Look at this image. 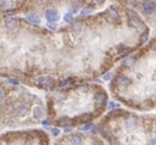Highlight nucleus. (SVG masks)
I'll return each instance as SVG.
<instances>
[{
  "mask_svg": "<svg viewBox=\"0 0 156 145\" xmlns=\"http://www.w3.org/2000/svg\"><path fill=\"white\" fill-rule=\"evenodd\" d=\"M46 17H47V20H48L49 22H57L60 16L58 15V12L56 10L49 9V10L46 11Z\"/></svg>",
  "mask_w": 156,
  "mask_h": 145,
  "instance_id": "obj_1",
  "label": "nucleus"
},
{
  "mask_svg": "<svg viewBox=\"0 0 156 145\" xmlns=\"http://www.w3.org/2000/svg\"><path fill=\"white\" fill-rule=\"evenodd\" d=\"M155 9H156V3H154V1H146L143 4V12L146 14V15L151 14Z\"/></svg>",
  "mask_w": 156,
  "mask_h": 145,
  "instance_id": "obj_2",
  "label": "nucleus"
},
{
  "mask_svg": "<svg viewBox=\"0 0 156 145\" xmlns=\"http://www.w3.org/2000/svg\"><path fill=\"white\" fill-rule=\"evenodd\" d=\"M129 25L133 26V27H135V29H138V27L143 26L144 24L141 22V20L137 16V14H133V15L129 16Z\"/></svg>",
  "mask_w": 156,
  "mask_h": 145,
  "instance_id": "obj_3",
  "label": "nucleus"
},
{
  "mask_svg": "<svg viewBox=\"0 0 156 145\" xmlns=\"http://www.w3.org/2000/svg\"><path fill=\"white\" fill-rule=\"evenodd\" d=\"M38 82L39 84H42L44 86H51L52 84H54V80L49 76H42V78H39L38 79Z\"/></svg>",
  "mask_w": 156,
  "mask_h": 145,
  "instance_id": "obj_4",
  "label": "nucleus"
},
{
  "mask_svg": "<svg viewBox=\"0 0 156 145\" xmlns=\"http://www.w3.org/2000/svg\"><path fill=\"white\" fill-rule=\"evenodd\" d=\"M70 141H71V145H81V143H83V138H81V135H79V134L71 135Z\"/></svg>",
  "mask_w": 156,
  "mask_h": 145,
  "instance_id": "obj_5",
  "label": "nucleus"
},
{
  "mask_svg": "<svg viewBox=\"0 0 156 145\" xmlns=\"http://www.w3.org/2000/svg\"><path fill=\"white\" fill-rule=\"evenodd\" d=\"M16 24H17L16 19H6L5 20V25H6V27H8L9 30H14V29H15Z\"/></svg>",
  "mask_w": 156,
  "mask_h": 145,
  "instance_id": "obj_6",
  "label": "nucleus"
},
{
  "mask_svg": "<svg viewBox=\"0 0 156 145\" xmlns=\"http://www.w3.org/2000/svg\"><path fill=\"white\" fill-rule=\"evenodd\" d=\"M137 126V118H135L134 116H129V118L127 119V127L129 129H133Z\"/></svg>",
  "mask_w": 156,
  "mask_h": 145,
  "instance_id": "obj_7",
  "label": "nucleus"
},
{
  "mask_svg": "<svg viewBox=\"0 0 156 145\" xmlns=\"http://www.w3.org/2000/svg\"><path fill=\"white\" fill-rule=\"evenodd\" d=\"M116 82H117V84H119V85H122V86H128V85L130 84V80L128 79V78H125V76H119L116 80Z\"/></svg>",
  "mask_w": 156,
  "mask_h": 145,
  "instance_id": "obj_8",
  "label": "nucleus"
},
{
  "mask_svg": "<svg viewBox=\"0 0 156 145\" xmlns=\"http://www.w3.org/2000/svg\"><path fill=\"white\" fill-rule=\"evenodd\" d=\"M105 102H106V95L102 94V92H101V94H97V95H96V103H97V105H98V106H102Z\"/></svg>",
  "mask_w": 156,
  "mask_h": 145,
  "instance_id": "obj_9",
  "label": "nucleus"
},
{
  "mask_svg": "<svg viewBox=\"0 0 156 145\" xmlns=\"http://www.w3.org/2000/svg\"><path fill=\"white\" fill-rule=\"evenodd\" d=\"M108 14H110V19L112 20L113 22H116L119 20V16H118V12L114 10V9H110V11H108Z\"/></svg>",
  "mask_w": 156,
  "mask_h": 145,
  "instance_id": "obj_10",
  "label": "nucleus"
},
{
  "mask_svg": "<svg viewBox=\"0 0 156 145\" xmlns=\"http://www.w3.org/2000/svg\"><path fill=\"white\" fill-rule=\"evenodd\" d=\"M27 19H28L31 22L36 24V25H38L41 22V19L38 17V15H35V14H30V15H27Z\"/></svg>",
  "mask_w": 156,
  "mask_h": 145,
  "instance_id": "obj_11",
  "label": "nucleus"
},
{
  "mask_svg": "<svg viewBox=\"0 0 156 145\" xmlns=\"http://www.w3.org/2000/svg\"><path fill=\"white\" fill-rule=\"evenodd\" d=\"M33 116H35L36 119L42 118V108H41V107H35V109H33Z\"/></svg>",
  "mask_w": 156,
  "mask_h": 145,
  "instance_id": "obj_12",
  "label": "nucleus"
},
{
  "mask_svg": "<svg viewBox=\"0 0 156 145\" xmlns=\"http://www.w3.org/2000/svg\"><path fill=\"white\" fill-rule=\"evenodd\" d=\"M73 20H74V16L71 15V14H66V15H64V21L65 22H73Z\"/></svg>",
  "mask_w": 156,
  "mask_h": 145,
  "instance_id": "obj_13",
  "label": "nucleus"
},
{
  "mask_svg": "<svg viewBox=\"0 0 156 145\" xmlns=\"http://www.w3.org/2000/svg\"><path fill=\"white\" fill-rule=\"evenodd\" d=\"M133 63H134V59H133V58H127V59L123 60V64H124L125 66H130Z\"/></svg>",
  "mask_w": 156,
  "mask_h": 145,
  "instance_id": "obj_14",
  "label": "nucleus"
},
{
  "mask_svg": "<svg viewBox=\"0 0 156 145\" xmlns=\"http://www.w3.org/2000/svg\"><path fill=\"white\" fill-rule=\"evenodd\" d=\"M26 109H27V108H26L25 106H20V107L17 108V112H19L20 116H24V114L26 113Z\"/></svg>",
  "mask_w": 156,
  "mask_h": 145,
  "instance_id": "obj_15",
  "label": "nucleus"
},
{
  "mask_svg": "<svg viewBox=\"0 0 156 145\" xmlns=\"http://www.w3.org/2000/svg\"><path fill=\"white\" fill-rule=\"evenodd\" d=\"M89 129H92L91 124H86V126H81L80 127V130H84V132H86V130H89Z\"/></svg>",
  "mask_w": 156,
  "mask_h": 145,
  "instance_id": "obj_16",
  "label": "nucleus"
},
{
  "mask_svg": "<svg viewBox=\"0 0 156 145\" xmlns=\"http://www.w3.org/2000/svg\"><path fill=\"white\" fill-rule=\"evenodd\" d=\"M73 29H74V31H75V32H79V30L81 29V24H80V22L74 24V25H73Z\"/></svg>",
  "mask_w": 156,
  "mask_h": 145,
  "instance_id": "obj_17",
  "label": "nucleus"
},
{
  "mask_svg": "<svg viewBox=\"0 0 156 145\" xmlns=\"http://www.w3.org/2000/svg\"><path fill=\"white\" fill-rule=\"evenodd\" d=\"M91 12H92V10L90 8H86L84 10H81V15H87V14H91Z\"/></svg>",
  "mask_w": 156,
  "mask_h": 145,
  "instance_id": "obj_18",
  "label": "nucleus"
},
{
  "mask_svg": "<svg viewBox=\"0 0 156 145\" xmlns=\"http://www.w3.org/2000/svg\"><path fill=\"white\" fill-rule=\"evenodd\" d=\"M71 82V79H66V80H63L62 82H60V86H66V85H69Z\"/></svg>",
  "mask_w": 156,
  "mask_h": 145,
  "instance_id": "obj_19",
  "label": "nucleus"
},
{
  "mask_svg": "<svg viewBox=\"0 0 156 145\" xmlns=\"http://www.w3.org/2000/svg\"><path fill=\"white\" fill-rule=\"evenodd\" d=\"M48 27L51 30H57V24L56 22H48Z\"/></svg>",
  "mask_w": 156,
  "mask_h": 145,
  "instance_id": "obj_20",
  "label": "nucleus"
},
{
  "mask_svg": "<svg viewBox=\"0 0 156 145\" xmlns=\"http://www.w3.org/2000/svg\"><path fill=\"white\" fill-rule=\"evenodd\" d=\"M140 39H141V42H145V41L147 39V31H146V32H144V34L141 36V38H140Z\"/></svg>",
  "mask_w": 156,
  "mask_h": 145,
  "instance_id": "obj_21",
  "label": "nucleus"
},
{
  "mask_svg": "<svg viewBox=\"0 0 156 145\" xmlns=\"http://www.w3.org/2000/svg\"><path fill=\"white\" fill-rule=\"evenodd\" d=\"M51 130H52L53 135H58V134H59V129H58V128H52Z\"/></svg>",
  "mask_w": 156,
  "mask_h": 145,
  "instance_id": "obj_22",
  "label": "nucleus"
},
{
  "mask_svg": "<svg viewBox=\"0 0 156 145\" xmlns=\"http://www.w3.org/2000/svg\"><path fill=\"white\" fill-rule=\"evenodd\" d=\"M8 82H11V84H15V85H16L19 81H17L16 79H8Z\"/></svg>",
  "mask_w": 156,
  "mask_h": 145,
  "instance_id": "obj_23",
  "label": "nucleus"
},
{
  "mask_svg": "<svg viewBox=\"0 0 156 145\" xmlns=\"http://www.w3.org/2000/svg\"><path fill=\"white\" fill-rule=\"evenodd\" d=\"M111 79V75L110 74H107V75H105V78H103V80H110Z\"/></svg>",
  "mask_w": 156,
  "mask_h": 145,
  "instance_id": "obj_24",
  "label": "nucleus"
},
{
  "mask_svg": "<svg viewBox=\"0 0 156 145\" xmlns=\"http://www.w3.org/2000/svg\"><path fill=\"white\" fill-rule=\"evenodd\" d=\"M114 107H117L116 103H111V105H110V108H114Z\"/></svg>",
  "mask_w": 156,
  "mask_h": 145,
  "instance_id": "obj_25",
  "label": "nucleus"
},
{
  "mask_svg": "<svg viewBox=\"0 0 156 145\" xmlns=\"http://www.w3.org/2000/svg\"><path fill=\"white\" fill-rule=\"evenodd\" d=\"M150 145H156V139H152L151 140V144Z\"/></svg>",
  "mask_w": 156,
  "mask_h": 145,
  "instance_id": "obj_26",
  "label": "nucleus"
},
{
  "mask_svg": "<svg viewBox=\"0 0 156 145\" xmlns=\"http://www.w3.org/2000/svg\"><path fill=\"white\" fill-rule=\"evenodd\" d=\"M91 132H92V133H96V128H95V127H92V129H91Z\"/></svg>",
  "mask_w": 156,
  "mask_h": 145,
  "instance_id": "obj_27",
  "label": "nucleus"
}]
</instances>
